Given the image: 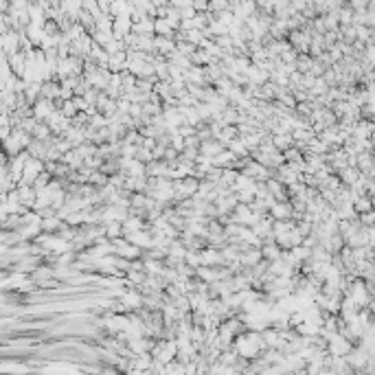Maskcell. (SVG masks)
Wrapping results in <instances>:
<instances>
[{"mask_svg": "<svg viewBox=\"0 0 375 375\" xmlns=\"http://www.w3.org/2000/svg\"><path fill=\"white\" fill-rule=\"evenodd\" d=\"M178 134L183 136V139H191V136H195V128L193 125H183V128H178Z\"/></svg>", "mask_w": 375, "mask_h": 375, "instance_id": "obj_32", "label": "cell"}, {"mask_svg": "<svg viewBox=\"0 0 375 375\" xmlns=\"http://www.w3.org/2000/svg\"><path fill=\"white\" fill-rule=\"evenodd\" d=\"M64 226H66V222H62L57 215H55V217H46V219H42V233L44 235H57Z\"/></svg>", "mask_w": 375, "mask_h": 375, "instance_id": "obj_17", "label": "cell"}, {"mask_svg": "<svg viewBox=\"0 0 375 375\" xmlns=\"http://www.w3.org/2000/svg\"><path fill=\"white\" fill-rule=\"evenodd\" d=\"M272 143L279 152H288L290 147H294V136L292 134H277V136H272Z\"/></svg>", "mask_w": 375, "mask_h": 375, "instance_id": "obj_20", "label": "cell"}, {"mask_svg": "<svg viewBox=\"0 0 375 375\" xmlns=\"http://www.w3.org/2000/svg\"><path fill=\"white\" fill-rule=\"evenodd\" d=\"M263 261V255H261V248H248L246 252H241L239 255V263L248 270H252L257 266V263Z\"/></svg>", "mask_w": 375, "mask_h": 375, "instance_id": "obj_9", "label": "cell"}, {"mask_svg": "<svg viewBox=\"0 0 375 375\" xmlns=\"http://www.w3.org/2000/svg\"><path fill=\"white\" fill-rule=\"evenodd\" d=\"M224 150H226V147L219 141H215V139L213 141H204L200 145V154H202V156H206V158H211V161L215 156H219Z\"/></svg>", "mask_w": 375, "mask_h": 375, "instance_id": "obj_13", "label": "cell"}, {"mask_svg": "<svg viewBox=\"0 0 375 375\" xmlns=\"http://www.w3.org/2000/svg\"><path fill=\"white\" fill-rule=\"evenodd\" d=\"M327 351H329V356H334V358H347L354 351V343H351L349 338H345L343 334H338L332 343L327 345Z\"/></svg>", "mask_w": 375, "mask_h": 375, "instance_id": "obj_3", "label": "cell"}, {"mask_svg": "<svg viewBox=\"0 0 375 375\" xmlns=\"http://www.w3.org/2000/svg\"><path fill=\"white\" fill-rule=\"evenodd\" d=\"M294 215V208H292V202H274L272 208H270V217L274 222H288Z\"/></svg>", "mask_w": 375, "mask_h": 375, "instance_id": "obj_7", "label": "cell"}, {"mask_svg": "<svg viewBox=\"0 0 375 375\" xmlns=\"http://www.w3.org/2000/svg\"><path fill=\"white\" fill-rule=\"evenodd\" d=\"M193 9H195V13H208V2L206 0H193Z\"/></svg>", "mask_w": 375, "mask_h": 375, "instance_id": "obj_33", "label": "cell"}, {"mask_svg": "<svg viewBox=\"0 0 375 375\" xmlns=\"http://www.w3.org/2000/svg\"><path fill=\"white\" fill-rule=\"evenodd\" d=\"M59 90H62V86H59V81H46V84L42 86V99H46V101H57L59 99Z\"/></svg>", "mask_w": 375, "mask_h": 375, "instance_id": "obj_19", "label": "cell"}, {"mask_svg": "<svg viewBox=\"0 0 375 375\" xmlns=\"http://www.w3.org/2000/svg\"><path fill=\"white\" fill-rule=\"evenodd\" d=\"M97 112L103 114L108 121L114 119L119 114V101H114V99H110L106 92H101V97H99V101H97Z\"/></svg>", "mask_w": 375, "mask_h": 375, "instance_id": "obj_6", "label": "cell"}, {"mask_svg": "<svg viewBox=\"0 0 375 375\" xmlns=\"http://www.w3.org/2000/svg\"><path fill=\"white\" fill-rule=\"evenodd\" d=\"M33 139H35V141H48V139H53V132H51V128H48V123H40V125H37V130L33 132Z\"/></svg>", "mask_w": 375, "mask_h": 375, "instance_id": "obj_27", "label": "cell"}, {"mask_svg": "<svg viewBox=\"0 0 375 375\" xmlns=\"http://www.w3.org/2000/svg\"><path fill=\"white\" fill-rule=\"evenodd\" d=\"M314 64H316V59H314L310 53L299 55V59H296V70H299V73H303V75H307V73H312Z\"/></svg>", "mask_w": 375, "mask_h": 375, "instance_id": "obj_21", "label": "cell"}, {"mask_svg": "<svg viewBox=\"0 0 375 375\" xmlns=\"http://www.w3.org/2000/svg\"><path fill=\"white\" fill-rule=\"evenodd\" d=\"M24 33H26V37H29V40L33 42V46H35V48H40V44H42V40H44V35H46L42 26H35V24H31Z\"/></svg>", "mask_w": 375, "mask_h": 375, "instance_id": "obj_24", "label": "cell"}, {"mask_svg": "<svg viewBox=\"0 0 375 375\" xmlns=\"http://www.w3.org/2000/svg\"><path fill=\"white\" fill-rule=\"evenodd\" d=\"M156 35H161V37H176V31H174V26L169 24L165 18H156Z\"/></svg>", "mask_w": 375, "mask_h": 375, "instance_id": "obj_25", "label": "cell"}, {"mask_svg": "<svg viewBox=\"0 0 375 375\" xmlns=\"http://www.w3.org/2000/svg\"><path fill=\"white\" fill-rule=\"evenodd\" d=\"M261 255L266 261L270 263H274V261H279L281 255H283V250H281V246L277 244V241H270V244H263L261 246Z\"/></svg>", "mask_w": 375, "mask_h": 375, "instance_id": "obj_16", "label": "cell"}, {"mask_svg": "<svg viewBox=\"0 0 375 375\" xmlns=\"http://www.w3.org/2000/svg\"><path fill=\"white\" fill-rule=\"evenodd\" d=\"M106 51L110 53V55H117V53H123V51H128V46H125V42L123 40H112L106 46Z\"/></svg>", "mask_w": 375, "mask_h": 375, "instance_id": "obj_29", "label": "cell"}, {"mask_svg": "<svg viewBox=\"0 0 375 375\" xmlns=\"http://www.w3.org/2000/svg\"><path fill=\"white\" fill-rule=\"evenodd\" d=\"M176 48H178V53L185 55V57H193L195 51H197V46H195V44H191V42H176Z\"/></svg>", "mask_w": 375, "mask_h": 375, "instance_id": "obj_28", "label": "cell"}, {"mask_svg": "<svg viewBox=\"0 0 375 375\" xmlns=\"http://www.w3.org/2000/svg\"><path fill=\"white\" fill-rule=\"evenodd\" d=\"M373 206H375V204H373V200H371L369 195H360V197H358V200L354 202V208H356V213H358V215H367V213H371V211H373Z\"/></svg>", "mask_w": 375, "mask_h": 375, "instance_id": "obj_22", "label": "cell"}, {"mask_svg": "<svg viewBox=\"0 0 375 375\" xmlns=\"http://www.w3.org/2000/svg\"><path fill=\"white\" fill-rule=\"evenodd\" d=\"M59 112H62L66 119L73 121V119L77 117V114H79V110H77L75 101H62V106H59Z\"/></svg>", "mask_w": 375, "mask_h": 375, "instance_id": "obj_26", "label": "cell"}, {"mask_svg": "<svg viewBox=\"0 0 375 375\" xmlns=\"http://www.w3.org/2000/svg\"><path fill=\"white\" fill-rule=\"evenodd\" d=\"M290 375H307V371L303 369V371H294V373H290Z\"/></svg>", "mask_w": 375, "mask_h": 375, "instance_id": "obj_34", "label": "cell"}, {"mask_svg": "<svg viewBox=\"0 0 375 375\" xmlns=\"http://www.w3.org/2000/svg\"><path fill=\"white\" fill-rule=\"evenodd\" d=\"M233 345H235V354L239 356L241 360H246V362L255 360V358H259L263 351H268L259 332H246V334L237 336Z\"/></svg>", "mask_w": 375, "mask_h": 375, "instance_id": "obj_1", "label": "cell"}, {"mask_svg": "<svg viewBox=\"0 0 375 375\" xmlns=\"http://www.w3.org/2000/svg\"><path fill=\"white\" fill-rule=\"evenodd\" d=\"M18 193H20L22 206H26L29 211H33V208H35V200H37V191L29 185H18Z\"/></svg>", "mask_w": 375, "mask_h": 375, "instance_id": "obj_10", "label": "cell"}, {"mask_svg": "<svg viewBox=\"0 0 375 375\" xmlns=\"http://www.w3.org/2000/svg\"><path fill=\"white\" fill-rule=\"evenodd\" d=\"M121 303L125 305V310H141V307H145V296H143L141 290L128 288L121 296Z\"/></svg>", "mask_w": 375, "mask_h": 375, "instance_id": "obj_4", "label": "cell"}, {"mask_svg": "<svg viewBox=\"0 0 375 375\" xmlns=\"http://www.w3.org/2000/svg\"><path fill=\"white\" fill-rule=\"evenodd\" d=\"M200 255H202V266H206V268H219V266H224L222 250H215V248H204Z\"/></svg>", "mask_w": 375, "mask_h": 375, "instance_id": "obj_8", "label": "cell"}, {"mask_svg": "<svg viewBox=\"0 0 375 375\" xmlns=\"http://www.w3.org/2000/svg\"><path fill=\"white\" fill-rule=\"evenodd\" d=\"M134 33L136 35H147V37H154L156 35V20L154 18H145L139 24H134Z\"/></svg>", "mask_w": 375, "mask_h": 375, "instance_id": "obj_18", "label": "cell"}, {"mask_svg": "<svg viewBox=\"0 0 375 375\" xmlns=\"http://www.w3.org/2000/svg\"><path fill=\"white\" fill-rule=\"evenodd\" d=\"M125 235V230H123V224L121 222H110V224H106V237L110 241H117V239H121V237Z\"/></svg>", "mask_w": 375, "mask_h": 375, "instance_id": "obj_23", "label": "cell"}, {"mask_svg": "<svg viewBox=\"0 0 375 375\" xmlns=\"http://www.w3.org/2000/svg\"><path fill=\"white\" fill-rule=\"evenodd\" d=\"M358 169H360L362 174H371L373 172V167H375V154L373 152H362V154H358V165H356Z\"/></svg>", "mask_w": 375, "mask_h": 375, "instance_id": "obj_14", "label": "cell"}, {"mask_svg": "<svg viewBox=\"0 0 375 375\" xmlns=\"http://www.w3.org/2000/svg\"><path fill=\"white\" fill-rule=\"evenodd\" d=\"M130 33H134V22H132L130 15H121V18H114V26H112L114 40H125Z\"/></svg>", "mask_w": 375, "mask_h": 375, "instance_id": "obj_5", "label": "cell"}, {"mask_svg": "<svg viewBox=\"0 0 375 375\" xmlns=\"http://www.w3.org/2000/svg\"><path fill=\"white\" fill-rule=\"evenodd\" d=\"M248 84H252V86H266L268 81H270V73H266V70H261V68H257L255 64L248 68Z\"/></svg>", "mask_w": 375, "mask_h": 375, "instance_id": "obj_12", "label": "cell"}, {"mask_svg": "<svg viewBox=\"0 0 375 375\" xmlns=\"http://www.w3.org/2000/svg\"><path fill=\"white\" fill-rule=\"evenodd\" d=\"M44 172H46V163L37 161V158H29V163H26V167H24V174H22L20 185L33 187V185H35V180H37V176L44 174Z\"/></svg>", "mask_w": 375, "mask_h": 375, "instance_id": "obj_2", "label": "cell"}, {"mask_svg": "<svg viewBox=\"0 0 375 375\" xmlns=\"http://www.w3.org/2000/svg\"><path fill=\"white\" fill-rule=\"evenodd\" d=\"M154 48H156L158 55H163V57H169L172 53H176V40H172V37H161V35H156V37H154Z\"/></svg>", "mask_w": 375, "mask_h": 375, "instance_id": "obj_11", "label": "cell"}, {"mask_svg": "<svg viewBox=\"0 0 375 375\" xmlns=\"http://www.w3.org/2000/svg\"><path fill=\"white\" fill-rule=\"evenodd\" d=\"M360 224L365 228H375V211L367 213V215H360Z\"/></svg>", "mask_w": 375, "mask_h": 375, "instance_id": "obj_31", "label": "cell"}, {"mask_svg": "<svg viewBox=\"0 0 375 375\" xmlns=\"http://www.w3.org/2000/svg\"><path fill=\"white\" fill-rule=\"evenodd\" d=\"M360 176H362V172L358 167H345L343 172H338V178L345 187H354L358 180H360Z\"/></svg>", "mask_w": 375, "mask_h": 375, "instance_id": "obj_15", "label": "cell"}, {"mask_svg": "<svg viewBox=\"0 0 375 375\" xmlns=\"http://www.w3.org/2000/svg\"><path fill=\"white\" fill-rule=\"evenodd\" d=\"M136 161L143 165H150V163H154V154L150 150H145V147H141V150L136 152Z\"/></svg>", "mask_w": 375, "mask_h": 375, "instance_id": "obj_30", "label": "cell"}]
</instances>
